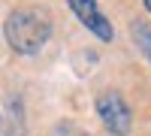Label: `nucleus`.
I'll return each mask as SVG.
<instances>
[{
  "label": "nucleus",
  "mask_w": 151,
  "mask_h": 136,
  "mask_svg": "<svg viewBox=\"0 0 151 136\" xmlns=\"http://www.w3.org/2000/svg\"><path fill=\"white\" fill-rule=\"evenodd\" d=\"M3 36L18 55H36L52 36V18L40 6H21L3 24Z\"/></svg>",
  "instance_id": "f257e3e1"
},
{
  "label": "nucleus",
  "mask_w": 151,
  "mask_h": 136,
  "mask_svg": "<svg viewBox=\"0 0 151 136\" xmlns=\"http://www.w3.org/2000/svg\"><path fill=\"white\" fill-rule=\"evenodd\" d=\"M97 115L103 121V127L115 136H127L130 133V109L121 100V94L109 91L103 97H97Z\"/></svg>",
  "instance_id": "f03ea898"
},
{
  "label": "nucleus",
  "mask_w": 151,
  "mask_h": 136,
  "mask_svg": "<svg viewBox=\"0 0 151 136\" xmlns=\"http://www.w3.org/2000/svg\"><path fill=\"white\" fill-rule=\"evenodd\" d=\"M67 3H70V9L76 12V18H79L91 33H97L103 42L112 40V24L106 21L103 12L97 9V0H67Z\"/></svg>",
  "instance_id": "7ed1b4c3"
},
{
  "label": "nucleus",
  "mask_w": 151,
  "mask_h": 136,
  "mask_svg": "<svg viewBox=\"0 0 151 136\" xmlns=\"http://www.w3.org/2000/svg\"><path fill=\"white\" fill-rule=\"evenodd\" d=\"M133 36H136V42H139L142 55L151 60V27H145V24H136V27H133Z\"/></svg>",
  "instance_id": "20e7f679"
},
{
  "label": "nucleus",
  "mask_w": 151,
  "mask_h": 136,
  "mask_svg": "<svg viewBox=\"0 0 151 136\" xmlns=\"http://www.w3.org/2000/svg\"><path fill=\"white\" fill-rule=\"evenodd\" d=\"M145 9H148V12H151V0H145Z\"/></svg>",
  "instance_id": "39448f33"
}]
</instances>
